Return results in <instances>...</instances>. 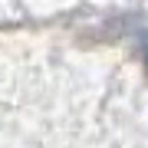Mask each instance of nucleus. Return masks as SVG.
Returning <instances> with one entry per match:
<instances>
[{"label": "nucleus", "instance_id": "1", "mask_svg": "<svg viewBox=\"0 0 148 148\" xmlns=\"http://www.w3.org/2000/svg\"><path fill=\"white\" fill-rule=\"evenodd\" d=\"M145 59H148V43H145Z\"/></svg>", "mask_w": 148, "mask_h": 148}]
</instances>
